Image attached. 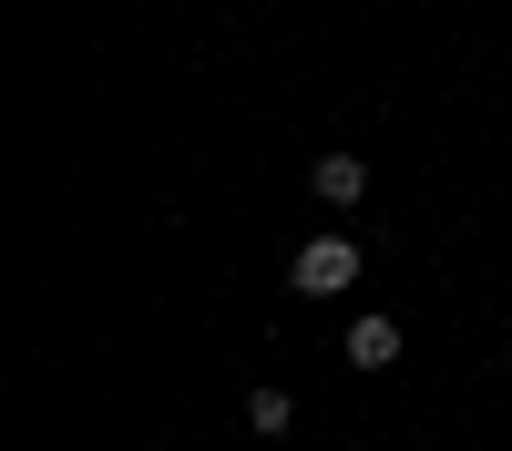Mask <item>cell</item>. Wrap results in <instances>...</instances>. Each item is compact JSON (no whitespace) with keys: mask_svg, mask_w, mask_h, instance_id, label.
Masks as SVG:
<instances>
[{"mask_svg":"<svg viewBox=\"0 0 512 451\" xmlns=\"http://www.w3.org/2000/svg\"><path fill=\"white\" fill-rule=\"evenodd\" d=\"M287 287H297V298H349V287H359V246L349 236H308L287 257Z\"/></svg>","mask_w":512,"mask_h":451,"instance_id":"obj_1","label":"cell"},{"mask_svg":"<svg viewBox=\"0 0 512 451\" xmlns=\"http://www.w3.org/2000/svg\"><path fill=\"white\" fill-rule=\"evenodd\" d=\"M308 195H318V205H338V216H349V205H369V164H359V154H318Z\"/></svg>","mask_w":512,"mask_h":451,"instance_id":"obj_2","label":"cell"},{"mask_svg":"<svg viewBox=\"0 0 512 451\" xmlns=\"http://www.w3.org/2000/svg\"><path fill=\"white\" fill-rule=\"evenodd\" d=\"M390 359H400V328L390 318H359L349 328V369H390Z\"/></svg>","mask_w":512,"mask_h":451,"instance_id":"obj_3","label":"cell"},{"mask_svg":"<svg viewBox=\"0 0 512 451\" xmlns=\"http://www.w3.org/2000/svg\"><path fill=\"white\" fill-rule=\"evenodd\" d=\"M246 421H256V431H287L297 410H287V390H256V400H246Z\"/></svg>","mask_w":512,"mask_h":451,"instance_id":"obj_4","label":"cell"}]
</instances>
